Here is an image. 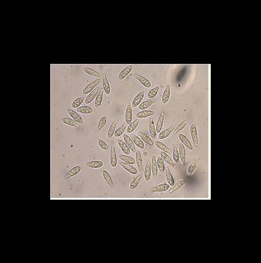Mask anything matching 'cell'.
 I'll return each instance as SVG.
<instances>
[{"label":"cell","mask_w":261,"mask_h":263,"mask_svg":"<svg viewBox=\"0 0 261 263\" xmlns=\"http://www.w3.org/2000/svg\"><path fill=\"white\" fill-rule=\"evenodd\" d=\"M144 179L146 182H149L151 179L152 176V167L151 162L148 161L146 164V167L144 170Z\"/></svg>","instance_id":"21"},{"label":"cell","mask_w":261,"mask_h":263,"mask_svg":"<svg viewBox=\"0 0 261 263\" xmlns=\"http://www.w3.org/2000/svg\"><path fill=\"white\" fill-rule=\"evenodd\" d=\"M133 66L132 65H128V66H127L126 67L124 68L120 73V74L118 75V79L120 81H123V80L125 79V78L130 73H131V71H133Z\"/></svg>","instance_id":"10"},{"label":"cell","mask_w":261,"mask_h":263,"mask_svg":"<svg viewBox=\"0 0 261 263\" xmlns=\"http://www.w3.org/2000/svg\"><path fill=\"white\" fill-rule=\"evenodd\" d=\"M117 123V121L114 120L110 126L108 130V133H107V137L108 138V139H111V138H112L113 136L114 135Z\"/></svg>","instance_id":"38"},{"label":"cell","mask_w":261,"mask_h":263,"mask_svg":"<svg viewBox=\"0 0 261 263\" xmlns=\"http://www.w3.org/2000/svg\"><path fill=\"white\" fill-rule=\"evenodd\" d=\"M101 82V79L100 78H98L97 80H95L94 81L90 82L89 84H88L87 86L85 87L82 91V94L84 95H88L89 93H91V91H92L94 90H95L98 85H99Z\"/></svg>","instance_id":"1"},{"label":"cell","mask_w":261,"mask_h":263,"mask_svg":"<svg viewBox=\"0 0 261 263\" xmlns=\"http://www.w3.org/2000/svg\"><path fill=\"white\" fill-rule=\"evenodd\" d=\"M120 165L123 168H124L126 170H127L128 173H129L130 174H131L133 175H136V174H137V173H138V170H136V168H135L131 165H130V164L126 163L125 162H120Z\"/></svg>","instance_id":"15"},{"label":"cell","mask_w":261,"mask_h":263,"mask_svg":"<svg viewBox=\"0 0 261 263\" xmlns=\"http://www.w3.org/2000/svg\"><path fill=\"white\" fill-rule=\"evenodd\" d=\"M149 135L150 136L152 139H155L157 132H156V129L155 126V123L153 121V118H150L149 122Z\"/></svg>","instance_id":"29"},{"label":"cell","mask_w":261,"mask_h":263,"mask_svg":"<svg viewBox=\"0 0 261 263\" xmlns=\"http://www.w3.org/2000/svg\"><path fill=\"white\" fill-rule=\"evenodd\" d=\"M170 96H171V86L168 84L165 88V90L163 92L162 95V103L163 104H167L169 101Z\"/></svg>","instance_id":"26"},{"label":"cell","mask_w":261,"mask_h":263,"mask_svg":"<svg viewBox=\"0 0 261 263\" xmlns=\"http://www.w3.org/2000/svg\"><path fill=\"white\" fill-rule=\"evenodd\" d=\"M157 163H158V169L160 170L161 173H164L165 171V161L163 160L161 157H159L157 160Z\"/></svg>","instance_id":"47"},{"label":"cell","mask_w":261,"mask_h":263,"mask_svg":"<svg viewBox=\"0 0 261 263\" xmlns=\"http://www.w3.org/2000/svg\"><path fill=\"white\" fill-rule=\"evenodd\" d=\"M151 167H152V175L154 178H156L157 176H158V163H157V159H156V157H155V155H152V157Z\"/></svg>","instance_id":"32"},{"label":"cell","mask_w":261,"mask_h":263,"mask_svg":"<svg viewBox=\"0 0 261 263\" xmlns=\"http://www.w3.org/2000/svg\"><path fill=\"white\" fill-rule=\"evenodd\" d=\"M157 101L156 99H148L145 101H144L140 103V104L139 106V108L140 110H146L149 107H151L153 104H154Z\"/></svg>","instance_id":"22"},{"label":"cell","mask_w":261,"mask_h":263,"mask_svg":"<svg viewBox=\"0 0 261 263\" xmlns=\"http://www.w3.org/2000/svg\"><path fill=\"white\" fill-rule=\"evenodd\" d=\"M104 165V163L101 161H93L86 163V166L91 168H100Z\"/></svg>","instance_id":"37"},{"label":"cell","mask_w":261,"mask_h":263,"mask_svg":"<svg viewBox=\"0 0 261 263\" xmlns=\"http://www.w3.org/2000/svg\"><path fill=\"white\" fill-rule=\"evenodd\" d=\"M82 170V167L80 165H76L74 167L72 168L71 170H69V171L64 175V179L65 180H67L69 179L71 177H73L77 174H79L81 171Z\"/></svg>","instance_id":"3"},{"label":"cell","mask_w":261,"mask_h":263,"mask_svg":"<svg viewBox=\"0 0 261 263\" xmlns=\"http://www.w3.org/2000/svg\"><path fill=\"white\" fill-rule=\"evenodd\" d=\"M187 125V121L184 120V121L181 122V123L178 125V127H176V128H175V129H174V133L175 134L178 133V132H180V131H181V130L184 129L186 127Z\"/></svg>","instance_id":"50"},{"label":"cell","mask_w":261,"mask_h":263,"mask_svg":"<svg viewBox=\"0 0 261 263\" xmlns=\"http://www.w3.org/2000/svg\"><path fill=\"white\" fill-rule=\"evenodd\" d=\"M62 122L63 123L67 125V126L73 127H79V124L77 123L73 118H63L62 119Z\"/></svg>","instance_id":"35"},{"label":"cell","mask_w":261,"mask_h":263,"mask_svg":"<svg viewBox=\"0 0 261 263\" xmlns=\"http://www.w3.org/2000/svg\"><path fill=\"white\" fill-rule=\"evenodd\" d=\"M139 123V121L138 120H135L133 122H132L129 125V126L127 128V131H126L127 133L128 134H131L137 128V127H138Z\"/></svg>","instance_id":"41"},{"label":"cell","mask_w":261,"mask_h":263,"mask_svg":"<svg viewBox=\"0 0 261 263\" xmlns=\"http://www.w3.org/2000/svg\"><path fill=\"white\" fill-rule=\"evenodd\" d=\"M160 155L161 157V158L164 160V161L167 163V164H168L169 165H171V167H174L175 165L174 161L171 158V157L168 155V154L164 152H161L160 153Z\"/></svg>","instance_id":"39"},{"label":"cell","mask_w":261,"mask_h":263,"mask_svg":"<svg viewBox=\"0 0 261 263\" xmlns=\"http://www.w3.org/2000/svg\"><path fill=\"white\" fill-rule=\"evenodd\" d=\"M154 144L155 146L159 148V150H162V152H164L167 154H172V151L170 149V148H168L167 146H166L164 143H163L160 141H156L154 142Z\"/></svg>","instance_id":"20"},{"label":"cell","mask_w":261,"mask_h":263,"mask_svg":"<svg viewBox=\"0 0 261 263\" xmlns=\"http://www.w3.org/2000/svg\"><path fill=\"white\" fill-rule=\"evenodd\" d=\"M102 85L104 93L106 94V95H109L111 92V88L108 78L105 75H103L102 76Z\"/></svg>","instance_id":"9"},{"label":"cell","mask_w":261,"mask_h":263,"mask_svg":"<svg viewBox=\"0 0 261 263\" xmlns=\"http://www.w3.org/2000/svg\"><path fill=\"white\" fill-rule=\"evenodd\" d=\"M107 122V116H102L100 118V120L99 121V123H98V126H97V131H101L104 127V126H106Z\"/></svg>","instance_id":"45"},{"label":"cell","mask_w":261,"mask_h":263,"mask_svg":"<svg viewBox=\"0 0 261 263\" xmlns=\"http://www.w3.org/2000/svg\"><path fill=\"white\" fill-rule=\"evenodd\" d=\"M119 158L120 160L123 161V162H125L126 163L130 164V165H133L135 164H136V161L135 159H133L132 157H129L128 155H120Z\"/></svg>","instance_id":"43"},{"label":"cell","mask_w":261,"mask_h":263,"mask_svg":"<svg viewBox=\"0 0 261 263\" xmlns=\"http://www.w3.org/2000/svg\"><path fill=\"white\" fill-rule=\"evenodd\" d=\"M174 129H175V127L171 126V127H168V128H167L165 130L161 131V132H160L159 133V136H158L159 139L163 140V139H167V138L168 137L170 136V135H171L173 132Z\"/></svg>","instance_id":"16"},{"label":"cell","mask_w":261,"mask_h":263,"mask_svg":"<svg viewBox=\"0 0 261 263\" xmlns=\"http://www.w3.org/2000/svg\"><path fill=\"white\" fill-rule=\"evenodd\" d=\"M67 113L69 114V116L73 118V119L78 124H82L84 123V120L81 116L78 114L77 112L72 110V109H68Z\"/></svg>","instance_id":"8"},{"label":"cell","mask_w":261,"mask_h":263,"mask_svg":"<svg viewBox=\"0 0 261 263\" xmlns=\"http://www.w3.org/2000/svg\"><path fill=\"white\" fill-rule=\"evenodd\" d=\"M179 154H180V158L181 160V162L182 163V165L185 166V164H186V152H185V147L184 146V144L182 143L180 144L179 145Z\"/></svg>","instance_id":"23"},{"label":"cell","mask_w":261,"mask_h":263,"mask_svg":"<svg viewBox=\"0 0 261 263\" xmlns=\"http://www.w3.org/2000/svg\"><path fill=\"white\" fill-rule=\"evenodd\" d=\"M125 120H126V123L127 125H129L132 122V120H133V110H132L131 106L129 104L127 105L126 109Z\"/></svg>","instance_id":"17"},{"label":"cell","mask_w":261,"mask_h":263,"mask_svg":"<svg viewBox=\"0 0 261 263\" xmlns=\"http://www.w3.org/2000/svg\"><path fill=\"white\" fill-rule=\"evenodd\" d=\"M123 137L124 142H126V144L128 146V147L130 148V151H132L133 152L135 153L136 150V148H135V144H134L133 141H132L131 138H130V136H129L127 134L123 135Z\"/></svg>","instance_id":"19"},{"label":"cell","mask_w":261,"mask_h":263,"mask_svg":"<svg viewBox=\"0 0 261 263\" xmlns=\"http://www.w3.org/2000/svg\"><path fill=\"white\" fill-rule=\"evenodd\" d=\"M85 99H86V98L84 97H80L75 99L73 103H72L71 107L73 108H78L81 106V104L84 103V101H85Z\"/></svg>","instance_id":"40"},{"label":"cell","mask_w":261,"mask_h":263,"mask_svg":"<svg viewBox=\"0 0 261 263\" xmlns=\"http://www.w3.org/2000/svg\"><path fill=\"white\" fill-rule=\"evenodd\" d=\"M100 88L99 87H97L95 90H94L92 91L91 92L88 94V95L87 96V97L86 98V99H85V103L86 104H90L91 103H92L94 101V99H95V97L97 95L98 93H99V91L100 90Z\"/></svg>","instance_id":"13"},{"label":"cell","mask_w":261,"mask_h":263,"mask_svg":"<svg viewBox=\"0 0 261 263\" xmlns=\"http://www.w3.org/2000/svg\"><path fill=\"white\" fill-rule=\"evenodd\" d=\"M135 158H136V163L137 165V167H138V168L139 170V171L142 173L144 171V169H143V163H142V154H141V152L138 150L136 151V154H135Z\"/></svg>","instance_id":"18"},{"label":"cell","mask_w":261,"mask_h":263,"mask_svg":"<svg viewBox=\"0 0 261 263\" xmlns=\"http://www.w3.org/2000/svg\"><path fill=\"white\" fill-rule=\"evenodd\" d=\"M155 114V112L152 110H141L138 113L136 114V118L139 119H143V118H146L150 116H152Z\"/></svg>","instance_id":"11"},{"label":"cell","mask_w":261,"mask_h":263,"mask_svg":"<svg viewBox=\"0 0 261 263\" xmlns=\"http://www.w3.org/2000/svg\"><path fill=\"white\" fill-rule=\"evenodd\" d=\"M103 97H104V90L103 88H101L99 93H98L97 95L95 97V108H99L102 104V103L103 101Z\"/></svg>","instance_id":"28"},{"label":"cell","mask_w":261,"mask_h":263,"mask_svg":"<svg viewBox=\"0 0 261 263\" xmlns=\"http://www.w3.org/2000/svg\"><path fill=\"white\" fill-rule=\"evenodd\" d=\"M142 178V174H139V175H137L135 178H134L133 181L130 182V186H129V189L130 190H134L137 187L139 186L140 182H141Z\"/></svg>","instance_id":"24"},{"label":"cell","mask_w":261,"mask_h":263,"mask_svg":"<svg viewBox=\"0 0 261 263\" xmlns=\"http://www.w3.org/2000/svg\"><path fill=\"white\" fill-rule=\"evenodd\" d=\"M139 135L140 139L142 140V141L144 143L147 144L148 145H149V146H153V142L152 141V139L151 137H149L147 134H146L144 133L139 132Z\"/></svg>","instance_id":"34"},{"label":"cell","mask_w":261,"mask_h":263,"mask_svg":"<svg viewBox=\"0 0 261 263\" xmlns=\"http://www.w3.org/2000/svg\"><path fill=\"white\" fill-rule=\"evenodd\" d=\"M117 142L118 144V146L120 148L121 150L126 155H129L130 154V150L128 147V146L126 144V142L123 141L122 140L118 139L117 140Z\"/></svg>","instance_id":"25"},{"label":"cell","mask_w":261,"mask_h":263,"mask_svg":"<svg viewBox=\"0 0 261 263\" xmlns=\"http://www.w3.org/2000/svg\"><path fill=\"white\" fill-rule=\"evenodd\" d=\"M164 119H165V113L164 112H161L159 116L158 122H157V124L155 126L157 133H159L160 132H161L162 128L163 127V123H164Z\"/></svg>","instance_id":"14"},{"label":"cell","mask_w":261,"mask_h":263,"mask_svg":"<svg viewBox=\"0 0 261 263\" xmlns=\"http://www.w3.org/2000/svg\"><path fill=\"white\" fill-rule=\"evenodd\" d=\"M76 111L78 113H81L83 114H90L93 113L94 110L91 107L85 105V106H82V107H78Z\"/></svg>","instance_id":"33"},{"label":"cell","mask_w":261,"mask_h":263,"mask_svg":"<svg viewBox=\"0 0 261 263\" xmlns=\"http://www.w3.org/2000/svg\"><path fill=\"white\" fill-rule=\"evenodd\" d=\"M98 144H99V147L103 150H109V146H108V144H107V142L105 141H104L101 139H98Z\"/></svg>","instance_id":"51"},{"label":"cell","mask_w":261,"mask_h":263,"mask_svg":"<svg viewBox=\"0 0 261 263\" xmlns=\"http://www.w3.org/2000/svg\"><path fill=\"white\" fill-rule=\"evenodd\" d=\"M117 160L116 155V151L114 146H112L110 148V164L112 168H115L117 166Z\"/></svg>","instance_id":"7"},{"label":"cell","mask_w":261,"mask_h":263,"mask_svg":"<svg viewBox=\"0 0 261 263\" xmlns=\"http://www.w3.org/2000/svg\"><path fill=\"white\" fill-rule=\"evenodd\" d=\"M84 73H86L87 75L91 76H94V77H97V78H100L101 76V74L99 73V72L97 71L96 70L91 68V67H85L83 69Z\"/></svg>","instance_id":"36"},{"label":"cell","mask_w":261,"mask_h":263,"mask_svg":"<svg viewBox=\"0 0 261 263\" xmlns=\"http://www.w3.org/2000/svg\"><path fill=\"white\" fill-rule=\"evenodd\" d=\"M126 127H127L126 123L122 124L121 126H120V127H118L115 131L114 136L115 137H120L121 135H122L123 133L125 132V131L126 129Z\"/></svg>","instance_id":"46"},{"label":"cell","mask_w":261,"mask_h":263,"mask_svg":"<svg viewBox=\"0 0 261 263\" xmlns=\"http://www.w3.org/2000/svg\"><path fill=\"white\" fill-rule=\"evenodd\" d=\"M170 189V185L166 183H163L161 184H159L158 186H156L153 187H152L150 189L152 193H163L165 192L166 191Z\"/></svg>","instance_id":"5"},{"label":"cell","mask_w":261,"mask_h":263,"mask_svg":"<svg viewBox=\"0 0 261 263\" xmlns=\"http://www.w3.org/2000/svg\"><path fill=\"white\" fill-rule=\"evenodd\" d=\"M135 78L144 87H145L146 88H151L152 86V83L150 82L148 78H146V77L143 76L139 74H135Z\"/></svg>","instance_id":"4"},{"label":"cell","mask_w":261,"mask_h":263,"mask_svg":"<svg viewBox=\"0 0 261 263\" xmlns=\"http://www.w3.org/2000/svg\"><path fill=\"white\" fill-rule=\"evenodd\" d=\"M144 95H145V92L144 91H141L140 92H139V93L137 94L133 99L131 103V107L136 108V107H139L140 104L142 101L143 100L144 97Z\"/></svg>","instance_id":"6"},{"label":"cell","mask_w":261,"mask_h":263,"mask_svg":"<svg viewBox=\"0 0 261 263\" xmlns=\"http://www.w3.org/2000/svg\"><path fill=\"white\" fill-rule=\"evenodd\" d=\"M185 181L184 180H181L178 181L177 183L174 184V185L172 186V189L170 190V193H174L176 191L180 189L185 185Z\"/></svg>","instance_id":"42"},{"label":"cell","mask_w":261,"mask_h":263,"mask_svg":"<svg viewBox=\"0 0 261 263\" xmlns=\"http://www.w3.org/2000/svg\"><path fill=\"white\" fill-rule=\"evenodd\" d=\"M102 174L103 176V178L105 180L107 183L110 187H114V182L112 179V177H111L109 173L106 170H103L102 172Z\"/></svg>","instance_id":"30"},{"label":"cell","mask_w":261,"mask_h":263,"mask_svg":"<svg viewBox=\"0 0 261 263\" xmlns=\"http://www.w3.org/2000/svg\"><path fill=\"white\" fill-rule=\"evenodd\" d=\"M130 137L131 138L132 141H133L135 145H136L137 147L139 148L141 150L145 149V144L142 141V140L140 139V137L136 136V135L130 134Z\"/></svg>","instance_id":"12"},{"label":"cell","mask_w":261,"mask_h":263,"mask_svg":"<svg viewBox=\"0 0 261 263\" xmlns=\"http://www.w3.org/2000/svg\"><path fill=\"white\" fill-rule=\"evenodd\" d=\"M178 139L183 144H184V145L187 148H188V149L191 150H192L193 149V147L192 146V144H191L190 141L188 139V138L186 136H185L184 135H183V134H179Z\"/></svg>","instance_id":"27"},{"label":"cell","mask_w":261,"mask_h":263,"mask_svg":"<svg viewBox=\"0 0 261 263\" xmlns=\"http://www.w3.org/2000/svg\"><path fill=\"white\" fill-rule=\"evenodd\" d=\"M197 168V161H193L187 168V174L189 175H191L195 171V169Z\"/></svg>","instance_id":"48"},{"label":"cell","mask_w":261,"mask_h":263,"mask_svg":"<svg viewBox=\"0 0 261 263\" xmlns=\"http://www.w3.org/2000/svg\"><path fill=\"white\" fill-rule=\"evenodd\" d=\"M159 89H160V86H158L152 88V90H150L148 91V95H147V97L149 99H154L157 96V95H158Z\"/></svg>","instance_id":"44"},{"label":"cell","mask_w":261,"mask_h":263,"mask_svg":"<svg viewBox=\"0 0 261 263\" xmlns=\"http://www.w3.org/2000/svg\"><path fill=\"white\" fill-rule=\"evenodd\" d=\"M172 157H173V161L174 163H178L180 159V154L179 151L178 150V148L174 147L172 151Z\"/></svg>","instance_id":"49"},{"label":"cell","mask_w":261,"mask_h":263,"mask_svg":"<svg viewBox=\"0 0 261 263\" xmlns=\"http://www.w3.org/2000/svg\"><path fill=\"white\" fill-rule=\"evenodd\" d=\"M190 133L191 139L193 142L194 146L195 147H197L199 146V138H198V131L197 128L196 127L195 124H192L190 128Z\"/></svg>","instance_id":"2"},{"label":"cell","mask_w":261,"mask_h":263,"mask_svg":"<svg viewBox=\"0 0 261 263\" xmlns=\"http://www.w3.org/2000/svg\"><path fill=\"white\" fill-rule=\"evenodd\" d=\"M165 174H166V178L168 182V183L170 185V186H173L175 184V180L174 178V176L171 173V170L169 168L167 167L165 168Z\"/></svg>","instance_id":"31"}]
</instances>
